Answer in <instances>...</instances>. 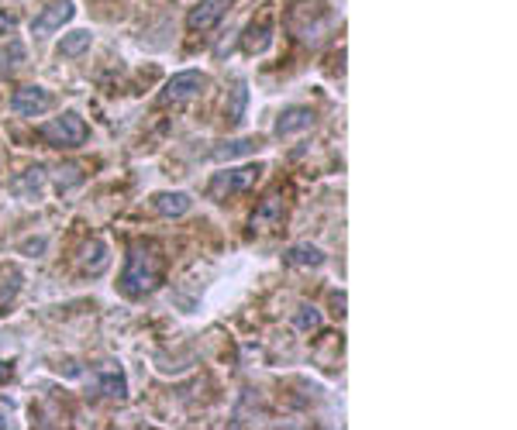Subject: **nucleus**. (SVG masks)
<instances>
[{"label": "nucleus", "instance_id": "dca6fc26", "mask_svg": "<svg viewBox=\"0 0 517 430\" xmlns=\"http://www.w3.org/2000/svg\"><path fill=\"white\" fill-rule=\"evenodd\" d=\"M269 18H262V21H258V28L256 25H252V28H249V35H252V38H245V49H249V52H266V45H269Z\"/></svg>", "mask_w": 517, "mask_h": 430}, {"label": "nucleus", "instance_id": "9b49d317", "mask_svg": "<svg viewBox=\"0 0 517 430\" xmlns=\"http://www.w3.org/2000/svg\"><path fill=\"white\" fill-rule=\"evenodd\" d=\"M94 389H97L100 396H114V400H125L128 396V382H125V375L118 369H104L94 379Z\"/></svg>", "mask_w": 517, "mask_h": 430}, {"label": "nucleus", "instance_id": "ddd939ff", "mask_svg": "<svg viewBox=\"0 0 517 430\" xmlns=\"http://www.w3.org/2000/svg\"><path fill=\"white\" fill-rule=\"evenodd\" d=\"M283 262L287 265H307V269H318L324 265V251L314 245H293L287 255H283Z\"/></svg>", "mask_w": 517, "mask_h": 430}, {"label": "nucleus", "instance_id": "f03ea898", "mask_svg": "<svg viewBox=\"0 0 517 430\" xmlns=\"http://www.w3.org/2000/svg\"><path fill=\"white\" fill-rule=\"evenodd\" d=\"M42 138L49 145H56V149H80L90 138V127L83 124L80 114H63V118H56V121H49L42 127Z\"/></svg>", "mask_w": 517, "mask_h": 430}, {"label": "nucleus", "instance_id": "aec40b11", "mask_svg": "<svg viewBox=\"0 0 517 430\" xmlns=\"http://www.w3.org/2000/svg\"><path fill=\"white\" fill-rule=\"evenodd\" d=\"M11 365H7V362H0V382H7V379H11Z\"/></svg>", "mask_w": 517, "mask_h": 430}, {"label": "nucleus", "instance_id": "2eb2a0df", "mask_svg": "<svg viewBox=\"0 0 517 430\" xmlns=\"http://www.w3.org/2000/svg\"><path fill=\"white\" fill-rule=\"evenodd\" d=\"M45 183V169H28L21 180H14L11 189H14V196H35L38 189Z\"/></svg>", "mask_w": 517, "mask_h": 430}, {"label": "nucleus", "instance_id": "1a4fd4ad", "mask_svg": "<svg viewBox=\"0 0 517 430\" xmlns=\"http://www.w3.org/2000/svg\"><path fill=\"white\" fill-rule=\"evenodd\" d=\"M311 124H314V111H311V107H287V111L280 114V121H276V134H280V138H290V134L307 131Z\"/></svg>", "mask_w": 517, "mask_h": 430}, {"label": "nucleus", "instance_id": "f3484780", "mask_svg": "<svg viewBox=\"0 0 517 430\" xmlns=\"http://www.w3.org/2000/svg\"><path fill=\"white\" fill-rule=\"evenodd\" d=\"M293 320H297V327H300V331H318V327H321V310L307 307V303H304V307L297 310V317H293Z\"/></svg>", "mask_w": 517, "mask_h": 430}, {"label": "nucleus", "instance_id": "7ed1b4c3", "mask_svg": "<svg viewBox=\"0 0 517 430\" xmlns=\"http://www.w3.org/2000/svg\"><path fill=\"white\" fill-rule=\"evenodd\" d=\"M258 165H242V169H228V173H218L211 186H207V193L214 196V200H225V196H235V193H245V189H252L258 183Z\"/></svg>", "mask_w": 517, "mask_h": 430}, {"label": "nucleus", "instance_id": "412c9836", "mask_svg": "<svg viewBox=\"0 0 517 430\" xmlns=\"http://www.w3.org/2000/svg\"><path fill=\"white\" fill-rule=\"evenodd\" d=\"M0 427H7V420H4V417H0Z\"/></svg>", "mask_w": 517, "mask_h": 430}, {"label": "nucleus", "instance_id": "20e7f679", "mask_svg": "<svg viewBox=\"0 0 517 430\" xmlns=\"http://www.w3.org/2000/svg\"><path fill=\"white\" fill-rule=\"evenodd\" d=\"M207 90V76L197 73V69H187V73H176L166 87L159 90V104H183L197 93Z\"/></svg>", "mask_w": 517, "mask_h": 430}, {"label": "nucleus", "instance_id": "6e6552de", "mask_svg": "<svg viewBox=\"0 0 517 430\" xmlns=\"http://www.w3.org/2000/svg\"><path fill=\"white\" fill-rule=\"evenodd\" d=\"M283 214H287L283 196H280V193H269V196L256 207V214H252V227H256V231H273V227H280Z\"/></svg>", "mask_w": 517, "mask_h": 430}, {"label": "nucleus", "instance_id": "423d86ee", "mask_svg": "<svg viewBox=\"0 0 517 430\" xmlns=\"http://www.w3.org/2000/svg\"><path fill=\"white\" fill-rule=\"evenodd\" d=\"M73 14H76V7H73L69 0H52V4L32 21V31L35 35H52V31L63 28L66 21H73Z\"/></svg>", "mask_w": 517, "mask_h": 430}, {"label": "nucleus", "instance_id": "6ab92c4d", "mask_svg": "<svg viewBox=\"0 0 517 430\" xmlns=\"http://www.w3.org/2000/svg\"><path fill=\"white\" fill-rule=\"evenodd\" d=\"M25 59V49L18 42H11V52H0V73H14Z\"/></svg>", "mask_w": 517, "mask_h": 430}, {"label": "nucleus", "instance_id": "f8f14e48", "mask_svg": "<svg viewBox=\"0 0 517 430\" xmlns=\"http://www.w3.org/2000/svg\"><path fill=\"white\" fill-rule=\"evenodd\" d=\"M152 207H156L162 217H183L190 211V196H187V193H156V196H152Z\"/></svg>", "mask_w": 517, "mask_h": 430}, {"label": "nucleus", "instance_id": "9d476101", "mask_svg": "<svg viewBox=\"0 0 517 430\" xmlns=\"http://www.w3.org/2000/svg\"><path fill=\"white\" fill-rule=\"evenodd\" d=\"M258 138H238V142H221L218 149H211L214 162H231V158H242V155H256L258 152Z\"/></svg>", "mask_w": 517, "mask_h": 430}, {"label": "nucleus", "instance_id": "f257e3e1", "mask_svg": "<svg viewBox=\"0 0 517 430\" xmlns=\"http://www.w3.org/2000/svg\"><path fill=\"white\" fill-rule=\"evenodd\" d=\"M162 282V255L156 245H135L128 255V265H125V276H121V293L138 300L145 293H152Z\"/></svg>", "mask_w": 517, "mask_h": 430}, {"label": "nucleus", "instance_id": "39448f33", "mask_svg": "<svg viewBox=\"0 0 517 430\" xmlns=\"http://www.w3.org/2000/svg\"><path fill=\"white\" fill-rule=\"evenodd\" d=\"M49 107H52V93L45 87H21L11 96V111L21 118H42Z\"/></svg>", "mask_w": 517, "mask_h": 430}, {"label": "nucleus", "instance_id": "0eeeda50", "mask_svg": "<svg viewBox=\"0 0 517 430\" xmlns=\"http://www.w3.org/2000/svg\"><path fill=\"white\" fill-rule=\"evenodd\" d=\"M228 4L231 0H200L194 11L187 14V25H190V31H207L214 28L221 18H225Z\"/></svg>", "mask_w": 517, "mask_h": 430}, {"label": "nucleus", "instance_id": "a211bd4d", "mask_svg": "<svg viewBox=\"0 0 517 430\" xmlns=\"http://www.w3.org/2000/svg\"><path fill=\"white\" fill-rule=\"evenodd\" d=\"M245 100H249V90H245V83H235V104L228 107V121H231V124L242 121V114H245Z\"/></svg>", "mask_w": 517, "mask_h": 430}, {"label": "nucleus", "instance_id": "4468645a", "mask_svg": "<svg viewBox=\"0 0 517 430\" xmlns=\"http://www.w3.org/2000/svg\"><path fill=\"white\" fill-rule=\"evenodd\" d=\"M90 42H94V35H90V31H73V35H66V38H63V45H59V56H63V59L83 56V52L90 49Z\"/></svg>", "mask_w": 517, "mask_h": 430}]
</instances>
